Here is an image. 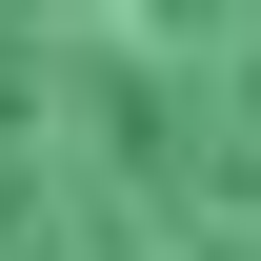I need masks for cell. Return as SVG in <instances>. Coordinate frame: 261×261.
<instances>
[{"label": "cell", "mask_w": 261, "mask_h": 261, "mask_svg": "<svg viewBox=\"0 0 261 261\" xmlns=\"http://www.w3.org/2000/svg\"><path fill=\"white\" fill-rule=\"evenodd\" d=\"M0 261H261V0H0Z\"/></svg>", "instance_id": "obj_1"}]
</instances>
